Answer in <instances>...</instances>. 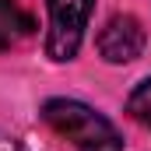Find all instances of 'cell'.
Wrapping results in <instances>:
<instances>
[{
    "instance_id": "cell-1",
    "label": "cell",
    "mask_w": 151,
    "mask_h": 151,
    "mask_svg": "<svg viewBox=\"0 0 151 151\" xmlns=\"http://www.w3.org/2000/svg\"><path fill=\"white\" fill-rule=\"evenodd\" d=\"M42 119L77 151H123L119 130L102 113H95L77 99H49L42 106Z\"/></svg>"
},
{
    "instance_id": "cell-2",
    "label": "cell",
    "mask_w": 151,
    "mask_h": 151,
    "mask_svg": "<svg viewBox=\"0 0 151 151\" xmlns=\"http://www.w3.org/2000/svg\"><path fill=\"white\" fill-rule=\"evenodd\" d=\"M49 7V32H46V56L63 63L74 60L88 28L95 0H46Z\"/></svg>"
},
{
    "instance_id": "cell-3",
    "label": "cell",
    "mask_w": 151,
    "mask_h": 151,
    "mask_svg": "<svg viewBox=\"0 0 151 151\" xmlns=\"http://www.w3.org/2000/svg\"><path fill=\"white\" fill-rule=\"evenodd\" d=\"M144 42H148V32L134 14H113L99 32V53L109 63H130L144 53Z\"/></svg>"
},
{
    "instance_id": "cell-4",
    "label": "cell",
    "mask_w": 151,
    "mask_h": 151,
    "mask_svg": "<svg viewBox=\"0 0 151 151\" xmlns=\"http://www.w3.org/2000/svg\"><path fill=\"white\" fill-rule=\"evenodd\" d=\"M32 18L18 7V0H0V49L18 46L21 39L32 35Z\"/></svg>"
},
{
    "instance_id": "cell-5",
    "label": "cell",
    "mask_w": 151,
    "mask_h": 151,
    "mask_svg": "<svg viewBox=\"0 0 151 151\" xmlns=\"http://www.w3.org/2000/svg\"><path fill=\"white\" fill-rule=\"evenodd\" d=\"M127 113H130L134 123H141V127L151 130V77L141 81V84L130 91V99H127Z\"/></svg>"
},
{
    "instance_id": "cell-6",
    "label": "cell",
    "mask_w": 151,
    "mask_h": 151,
    "mask_svg": "<svg viewBox=\"0 0 151 151\" xmlns=\"http://www.w3.org/2000/svg\"><path fill=\"white\" fill-rule=\"evenodd\" d=\"M0 151H25V148H21L14 137H4V134H0Z\"/></svg>"
}]
</instances>
